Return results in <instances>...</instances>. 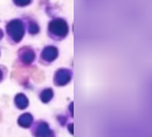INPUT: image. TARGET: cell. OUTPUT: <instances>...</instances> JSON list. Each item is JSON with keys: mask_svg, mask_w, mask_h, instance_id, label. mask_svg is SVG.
<instances>
[{"mask_svg": "<svg viewBox=\"0 0 152 137\" xmlns=\"http://www.w3.org/2000/svg\"><path fill=\"white\" fill-rule=\"evenodd\" d=\"M7 32L8 34L12 37V39L15 42L21 41L23 34H25V28H23V23L20 20H13L7 25Z\"/></svg>", "mask_w": 152, "mask_h": 137, "instance_id": "cell-1", "label": "cell"}, {"mask_svg": "<svg viewBox=\"0 0 152 137\" xmlns=\"http://www.w3.org/2000/svg\"><path fill=\"white\" fill-rule=\"evenodd\" d=\"M49 31L57 37H66L68 33V25L62 19H55L49 23Z\"/></svg>", "mask_w": 152, "mask_h": 137, "instance_id": "cell-2", "label": "cell"}, {"mask_svg": "<svg viewBox=\"0 0 152 137\" xmlns=\"http://www.w3.org/2000/svg\"><path fill=\"white\" fill-rule=\"evenodd\" d=\"M72 78V73L68 69H60L55 74V83L57 86H63L68 83Z\"/></svg>", "mask_w": 152, "mask_h": 137, "instance_id": "cell-3", "label": "cell"}, {"mask_svg": "<svg viewBox=\"0 0 152 137\" xmlns=\"http://www.w3.org/2000/svg\"><path fill=\"white\" fill-rule=\"evenodd\" d=\"M57 54H58V52H57L56 48L49 46V47H47V48L43 49V52H42V59H45L46 61L50 62V61L56 59Z\"/></svg>", "mask_w": 152, "mask_h": 137, "instance_id": "cell-4", "label": "cell"}, {"mask_svg": "<svg viewBox=\"0 0 152 137\" xmlns=\"http://www.w3.org/2000/svg\"><path fill=\"white\" fill-rule=\"evenodd\" d=\"M35 59V54L32 49L29 48H26L21 52V60L23 63H32Z\"/></svg>", "mask_w": 152, "mask_h": 137, "instance_id": "cell-5", "label": "cell"}, {"mask_svg": "<svg viewBox=\"0 0 152 137\" xmlns=\"http://www.w3.org/2000/svg\"><path fill=\"white\" fill-rule=\"evenodd\" d=\"M50 134H52V131H50L47 123L40 124L39 128L37 129V131H35V136L37 137H48Z\"/></svg>", "mask_w": 152, "mask_h": 137, "instance_id": "cell-6", "label": "cell"}, {"mask_svg": "<svg viewBox=\"0 0 152 137\" xmlns=\"http://www.w3.org/2000/svg\"><path fill=\"white\" fill-rule=\"evenodd\" d=\"M18 122H19L20 127L28 128V127H31V124H32V122H33V117H32L31 114H23V115H21L19 117Z\"/></svg>", "mask_w": 152, "mask_h": 137, "instance_id": "cell-7", "label": "cell"}, {"mask_svg": "<svg viewBox=\"0 0 152 137\" xmlns=\"http://www.w3.org/2000/svg\"><path fill=\"white\" fill-rule=\"evenodd\" d=\"M15 104L19 109H25L28 105V98L26 97L23 94H18L15 96Z\"/></svg>", "mask_w": 152, "mask_h": 137, "instance_id": "cell-8", "label": "cell"}, {"mask_svg": "<svg viewBox=\"0 0 152 137\" xmlns=\"http://www.w3.org/2000/svg\"><path fill=\"white\" fill-rule=\"evenodd\" d=\"M53 97V90L52 89H46L41 93V100L43 102H49Z\"/></svg>", "mask_w": 152, "mask_h": 137, "instance_id": "cell-9", "label": "cell"}, {"mask_svg": "<svg viewBox=\"0 0 152 137\" xmlns=\"http://www.w3.org/2000/svg\"><path fill=\"white\" fill-rule=\"evenodd\" d=\"M29 31H31L32 34H37V33L39 32L38 25H37L35 22H32V23H31V29H29Z\"/></svg>", "mask_w": 152, "mask_h": 137, "instance_id": "cell-10", "label": "cell"}, {"mask_svg": "<svg viewBox=\"0 0 152 137\" xmlns=\"http://www.w3.org/2000/svg\"><path fill=\"white\" fill-rule=\"evenodd\" d=\"M14 2L17 5H19V6H26V5H28L31 2V0H14Z\"/></svg>", "mask_w": 152, "mask_h": 137, "instance_id": "cell-11", "label": "cell"}, {"mask_svg": "<svg viewBox=\"0 0 152 137\" xmlns=\"http://www.w3.org/2000/svg\"><path fill=\"white\" fill-rule=\"evenodd\" d=\"M68 129H69V133L73 135V133H74V131H73V130H74V127H73V124H69V125H68Z\"/></svg>", "mask_w": 152, "mask_h": 137, "instance_id": "cell-12", "label": "cell"}, {"mask_svg": "<svg viewBox=\"0 0 152 137\" xmlns=\"http://www.w3.org/2000/svg\"><path fill=\"white\" fill-rule=\"evenodd\" d=\"M2 35H4V33H2V31H1V29H0V39H1V38H2Z\"/></svg>", "mask_w": 152, "mask_h": 137, "instance_id": "cell-13", "label": "cell"}, {"mask_svg": "<svg viewBox=\"0 0 152 137\" xmlns=\"http://www.w3.org/2000/svg\"><path fill=\"white\" fill-rule=\"evenodd\" d=\"M1 78H2V74H1V72H0V81H1Z\"/></svg>", "mask_w": 152, "mask_h": 137, "instance_id": "cell-14", "label": "cell"}]
</instances>
